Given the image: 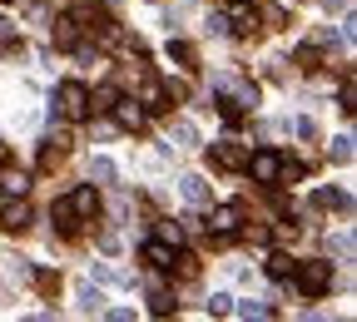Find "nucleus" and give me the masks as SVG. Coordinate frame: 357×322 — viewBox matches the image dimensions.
Segmentation results:
<instances>
[{
	"mask_svg": "<svg viewBox=\"0 0 357 322\" xmlns=\"http://www.w3.org/2000/svg\"><path fill=\"white\" fill-rule=\"evenodd\" d=\"M159 238L178 248V243H184V228H178V223H164V228H159Z\"/></svg>",
	"mask_w": 357,
	"mask_h": 322,
	"instance_id": "22",
	"label": "nucleus"
},
{
	"mask_svg": "<svg viewBox=\"0 0 357 322\" xmlns=\"http://www.w3.org/2000/svg\"><path fill=\"white\" fill-rule=\"evenodd\" d=\"M293 268H298V263H293L288 253H273V258H268V278L283 283V278H293Z\"/></svg>",
	"mask_w": 357,
	"mask_h": 322,
	"instance_id": "13",
	"label": "nucleus"
},
{
	"mask_svg": "<svg viewBox=\"0 0 357 322\" xmlns=\"http://www.w3.org/2000/svg\"><path fill=\"white\" fill-rule=\"evenodd\" d=\"M243 169H248L258 183H278V178H283V154H278V149H258Z\"/></svg>",
	"mask_w": 357,
	"mask_h": 322,
	"instance_id": "3",
	"label": "nucleus"
},
{
	"mask_svg": "<svg viewBox=\"0 0 357 322\" xmlns=\"http://www.w3.org/2000/svg\"><path fill=\"white\" fill-rule=\"evenodd\" d=\"M70 208H75V218H84V213H95V208H100V194L89 189V183H84V189H75V194H70Z\"/></svg>",
	"mask_w": 357,
	"mask_h": 322,
	"instance_id": "8",
	"label": "nucleus"
},
{
	"mask_svg": "<svg viewBox=\"0 0 357 322\" xmlns=\"http://www.w3.org/2000/svg\"><path fill=\"white\" fill-rule=\"evenodd\" d=\"M149 312H154V317H169V312H174V298H169V293H154V298H149Z\"/></svg>",
	"mask_w": 357,
	"mask_h": 322,
	"instance_id": "19",
	"label": "nucleus"
},
{
	"mask_svg": "<svg viewBox=\"0 0 357 322\" xmlns=\"http://www.w3.org/2000/svg\"><path fill=\"white\" fill-rule=\"evenodd\" d=\"M79 302H84L89 312H100V302H105V298H100L95 288H89V283H79Z\"/></svg>",
	"mask_w": 357,
	"mask_h": 322,
	"instance_id": "21",
	"label": "nucleus"
},
{
	"mask_svg": "<svg viewBox=\"0 0 357 322\" xmlns=\"http://www.w3.org/2000/svg\"><path fill=\"white\" fill-rule=\"evenodd\" d=\"M6 159H10V154H6V149H0V164H6Z\"/></svg>",
	"mask_w": 357,
	"mask_h": 322,
	"instance_id": "29",
	"label": "nucleus"
},
{
	"mask_svg": "<svg viewBox=\"0 0 357 322\" xmlns=\"http://www.w3.org/2000/svg\"><path fill=\"white\" fill-rule=\"evenodd\" d=\"M238 218H243V208H238V204H223V208L213 213V228H218V233H234Z\"/></svg>",
	"mask_w": 357,
	"mask_h": 322,
	"instance_id": "10",
	"label": "nucleus"
},
{
	"mask_svg": "<svg viewBox=\"0 0 357 322\" xmlns=\"http://www.w3.org/2000/svg\"><path fill=\"white\" fill-rule=\"evenodd\" d=\"M174 139H178V149H194V144H199V134H194V124L178 119V124H174Z\"/></svg>",
	"mask_w": 357,
	"mask_h": 322,
	"instance_id": "15",
	"label": "nucleus"
},
{
	"mask_svg": "<svg viewBox=\"0 0 357 322\" xmlns=\"http://www.w3.org/2000/svg\"><path fill=\"white\" fill-rule=\"evenodd\" d=\"M30 223V204L25 194H15V204H6V213H0V228H25Z\"/></svg>",
	"mask_w": 357,
	"mask_h": 322,
	"instance_id": "7",
	"label": "nucleus"
},
{
	"mask_svg": "<svg viewBox=\"0 0 357 322\" xmlns=\"http://www.w3.org/2000/svg\"><path fill=\"white\" fill-rule=\"evenodd\" d=\"M333 154H337V159H342V164H347V159H352V139H347V134H342V139H337V149H333Z\"/></svg>",
	"mask_w": 357,
	"mask_h": 322,
	"instance_id": "26",
	"label": "nucleus"
},
{
	"mask_svg": "<svg viewBox=\"0 0 357 322\" xmlns=\"http://www.w3.org/2000/svg\"><path fill=\"white\" fill-rule=\"evenodd\" d=\"M144 263H149V268H159V273H169V268H174V243L149 238V243H144Z\"/></svg>",
	"mask_w": 357,
	"mask_h": 322,
	"instance_id": "5",
	"label": "nucleus"
},
{
	"mask_svg": "<svg viewBox=\"0 0 357 322\" xmlns=\"http://www.w3.org/2000/svg\"><path fill=\"white\" fill-rule=\"evenodd\" d=\"M223 312H234V298L229 293H213L208 298V317H223Z\"/></svg>",
	"mask_w": 357,
	"mask_h": 322,
	"instance_id": "17",
	"label": "nucleus"
},
{
	"mask_svg": "<svg viewBox=\"0 0 357 322\" xmlns=\"http://www.w3.org/2000/svg\"><path fill=\"white\" fill-rule=\"evenodd\" d=\"M229 6H253V0H229Z\"/></svg>",
	"mask_w": 357,
	"mask_h": 322,
	"instance_id": "28",
	"label": "nucleus"
},
{
	"mask_svg": "<svg viewBox=\"0 0 357 322\" xmlns=\"http://www.w3.org/2000/svg\"><path fill=\"white\" fill-rule=\"evenodd\" d=\"M178 189H184L189 204H208V189H204V178H199V174H184V178H178Z\"/></svg>",
	"mask_w": 357,
	"mask_h": 322,
	"instance_id": "11",
	"label": "nucleus"
},
{
	"mask_svg": "<svg viewBox=\"0 0 357 322\" xmlns=\"http://www.w3.org/2000/svg\"><path fill=\"white\" fill-rule=\"evenodd\" d=\"M55 218H60V233H79V218H75L70 199H60V204H55Z\"/></svg>",
	"mask_w": 357,
	"mask_h": 322,
	"instance_id": "14",
	"label": "nucleus"
},
{
	"mask_svg": "<svg viewBox=\"0 0 357 322\" xmlns=\"http://www.w3.org/2000/svg\"><path fill=\"white\" fill-rule=\"evenodd\" d=\"M109 109H114V124L119 129H144V109L134 105V100H114Z\"/></svg>",
	"mask_w": 357,
	"mask_h": 322,
	"instance_id": "6",
	"label": "nucleus"
},
{
	"mask_svg": "<svg viewBox=\"0 0 357 322\" xmlns=\"http://www.w3.org/2000/svg\"><path fill=\"white\" fill-rule=\"evenodd\" d=\"M0 189H6V194H25L30 183H25V174H6V183H0Z\"/></svg>",
	"mask_w": 357,
	"mask_h": 322,
	"instance_id": "23",
	"label": "nucleus"
},
{
	"mask_svg": "<svg viewBox=\"0 0 357 322\" xmlns=\"http://www.w3.org/2000/svg\"><path fill=\"white\" fill-rule=\"evenodd\" d=\"M253 25H258V20H253V10H248V6H238V20H234L229 30H234V35H253Z\"/></svg>",
	"mask_w": 357,
	"mask_h": 322,
	"instance_id": "16",
	"label": "nucleus"
},
{
	"mask_svg": "<svg viewBox=\"0 0 357 322\" xmlns=\"http://www.w3.org/2000/svg\"><path fill=\"white\" fill-rule=\"evenodd\" d=\"M213 164H218V169H243L248 154H243L238 139H223V144H213Z\"/></svg>",
	"mask_w": 357,
	"mask_h": 322,
	"instance_id": "4",
	"label": "nucleus"
},
{
	"mask_svg": "<svg viewBox=\"0 0 357 322\" xmlns=\"http://www.w3.org/2000/svg\"><path fill=\"white\" fill-rule=\"evenodd\" d=\"M243 238H248V243H258V248H263V243H268V238H273V233H268V228H243Z\"/></svg>",
	"mask_w": 357,
	"mask_h": 322,
	"instance_id": "25",
	"label": "nucleus"
},
{
	"mask_svg": "<svg viewBox=\"0 0 357 322\" xmlns=\"http://www.w3.org/2000/svg\"><path fill=\"white\" fill-rule=\"evenodd\" d=\"M169 60H178V65H189V60H194V50H189L184 40H169Z\"/></svg>",
	"mask_w": 357,
	"mask_h": 322,
	"instance_id": "20",
	"label": "nucleus"
},
{
	"mask_svg": "<svg viewBox=\"0 0 357 322\" xmlns=\"http://www.w3.org/2000/svg\"><path fill=\"white\" fill-rule=\"evenodd\" d=\"M144 109H149V114H164V109H169V89L144 84Z\"/></svg>",
	"mask_w": 357,
	"mask_h": 322,
	"instance_id": "12",
	"label": "nucleus"
},
{
	"mask_svg": "<svg viewBox=\"0 0 357 322\" xmlns=\"http://www.w3.org/2000/svg\"><path fill=\"white\" fill-rule=\"evenodd\" d=\"M0 6H6V0H0Z\"/></svg>",
	"mask_w": 357,
	"mask_h": 322,
	"instance_id": "30",
	"label": "nucleus"
},
{
	"mask_svg": "<svg viewBox=\"0 0 357 322\" xmlns=\"http://www.w3.org/2000/svg\"><path fill=\"white\" fill-rule=\"evenodd\" d=\"M55 100H60V114H65V119H84V114H89V89H84L79 79H65V84L55 89Z\"/></svg>",
	"mask_w": 357,
	"mask_h": 322,
	"instance_id": "2",
	"label": "nucleus"
},
{
	"mask_svg": "<svg viewBox=\"0 0 357 322\" xmlns=\"http://www.w3.org/2000/svg\"><path fill=\"white\" fill-rule=\"evenodd\" d=\"M89 174H95V178H105V183H109V178H114V159H95V169H89Z\"/></svg>",
	"mask_w": 357,
	"mask_h": 322,
	"instance_id": "24",
	"label": "nucleus"
},
{
	"mask_svg": "<svg viewBox=\"0 0 357 322\" xmlns=\"http://www.w3.org/2000/svg\"><path fill=\"white\" fill-rule=\"evenodd\" d=\"M298 65H303V70H318V65H323L318 45H303V50H298Z\"/></svg>",
	"mask_w": 357,
	"mask_h": 322,
	"instance_id": "18",
	"label": "nucleus"
},
{
	"mask_svg": "<svg viewBox=\"0 0 357 322\" xmlns=\"http://www.w3.org/2000/svg\"><path fill=\"white\" fill-rule=\"evenodd\" d=\"M6 35H10V25H6V20H0V40H6Z\"/></svg>",
	"mask_w": 357,
	"mask_h": 322,
	"instance_id": "27",
	"label": "nucleus"
},
{
	"mask_svg": "<svg viewBox=\"0 0 357 322\" xmlns=\"http://www.w3.org/2000/svg\"><path fill=\"white\" fill-rule=\"evenodd\" d=\"M293 278H298V288H303L307 298H323V293L333 288V263H318V258H312V263H298Z\"/></svg>",
	"mask_w": 357,
	"mask_h": 322,
	"instance_id": "1",
	"label": "nucleus"
},
{
	"mask_svg": "<svg viewBox=\"0 0 357 322\" xmlns=\"http://www.w3.org/2000/svg\"><path fill=\"white\" fill-rule=\"evenodd\" d=\"M55 45L60 50H79V25L75 20H55Z\"/></svg>",
	"mask_w": 357,
	"mask_h": 322,
	"instance_id": "9",
	"label": "nucleus"
}]
</instances>
